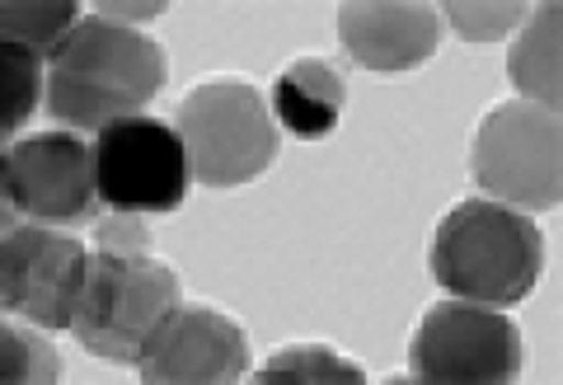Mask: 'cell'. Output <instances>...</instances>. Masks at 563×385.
<instances>
[{
    "instance_id": "1",
    "label": "cell",
    "mask_w": 563,
    "mask_h": 385,
    "mask_svg": "<svg viewBox=\"0 0 563 385\" xmlns=\"http://www.w3.org/2000/svg\"><path fill=\"white\" fill-rule=\"evenodd\" d=\"M165 80V57L155 38L128 24L90 14L66 33L47 66V109L66 128L99 132L118 118H136Z\"/></svg>"
},
{
    "instance_id": "2",
    "label": "cell",
    "mask_w": 563,
    "mask_h": 385,
    "mask_svg": "<svg viewBox=\"0 0 563 385\" xmlns=\"http://www.w3.org/2000/svg\"><path fill=\"white\" fill-rule=\"evenodd\" d=\"M432 277L470 306H517L540 277V231L503 202H461L432 235Z\"/></svg>"
},
{
    "instance_id": "3",
    "label": "cell",
    "mask_w": 563,
    "mask_h": 385,
    "mask_svg": "<svg viewBox=\"0 0 563 385\" xmlns=\"http://www.w3.org/2000/svg\"><path fill=\"white\" fill-rule=\"evenodd\" d=\"M179 310V273L151 254L95 250L76 310V339L103 362H136L146 339Z\"/></svg>"
},
{
    "instance_id": "4",
    "label": "cell",
    "mask_w": 563,
    "mask_h": 385,
    "mask_svg": "<svg viewBox=\"0 0 563 385\" xmlns=\"http://www.w3.org/2000/svg\"><path fill=\"white\" fill-rule=\"evenodd\" d=\"M188 174L202 188H240L258 179L277 155V128L254 85L207 80L179 103Z\"/></svg>"
},
{
    "instance_id": "5",
    "label": "cell",
    "mask_w": 563,
    "mask_h": 385,
    "mask_svg": "<svg viewBox=\"0 0 563 385\" xmlns=\"http://www.w3.org/2000/svg\"><path fill=\"white\" fill-rule=\"evenodd\" d=\"M474 179L503 207H559L563 198V132L559 113L540 103H498L474 136Z\"/></svg>"
},
{
    "instance_id": "6",
    "label": "cell",
    "mask_w": 563,
    "mask_h": 385,
    "mask_svg": "<svg viewBox=\"0 0 563 385\" xmlns=\"http://www.w3.org/2000/svg\"><path fill=\"white\" fill-rule=\"evenodd\" d=\"M409 372L432 385H498L521 376V329L503 310L442 301L422 315Z\"/></svg>"
},
{
    "instance_id": "7",
    "label": "cell",
    "mask_w": 563,
    "mask_h": 385,
    "mask_svg": "<svg viewBox=\"0 0 563 385\" xmlns=\"http://www.w3.org/2000/svg\"><path fill=\"white\" fill-rule=\"evenodd\" d=\"M95 188L113 212H174L188 188L184 136L155 118H118L95 132Z\"/></svg>"
},
{
    "instance_id": "8",
    "label": "cell",
    "mask_w": 563,
    "mask_h": 385,
    "mask_svg": "<svg viewBox=\"0 0 563 385\" xmlns=\"http://www.w3.org/2000/svg\"><path fill=\"white\" fill-rule=\"evenodd\" d=\"M5 202L29 226L70 231L95 221L99 188H95V155L66 132L24 136L5 151Z\"/></svg>"
},
{
    "instance_id": "9",
    "label": "cell",
    "mask_w": 563,
    "mask_h": 385,
    "mask_svg": "<svg viewBox=\"0 0 563 385\" xmlns=\"http://www.w3.org/2000/svg\"><path fill=\"white\" fill-rule=\"evenodd\" d=\"M90 283V254L80 240L47 226H20L0 244V296L5 310L43 329H70Z\"/></svg>"
},
{
    "instance_id": "10",
    "label": "cell",
    "mask_w": 563,
    "mask_h": 385,
    "mask_svg": "<svg viewBox=\"0 0 563 385\" xmlns=\"http://www.w3.org/2000/svg\"><path fill=\"white\" fill-rule=\"evenodd\" d=\"M250 362V339L235 320L207 310L179 306L169 320L146 339L136 358L141 381L155 385H202V381H235Z\"/></svg>"
},
{
    "instance_id": "11",
    "label": "cell",
    "mask_w": 563,
    "mask_h": 385,
    "mask_svg": "<svg viewBox=\"0 0 563 385\" xmlns=\"http://www.w3.org/2000/svg\"><path fill=\"white\" fill-rule=\"evenodd\" d=\"M347 57L366 72H409L437 52V14L428 6H385L357 0L339 10Z\"/></svg>"
},
{
    "instance_id": "12",
    "label": "cell",
    "mask_w": 563,
    "mask_h": 385,
    "mask_svg": "<svg viewBox=\"0 0 563 385\" xmlns=\"http://www.w3.org/2000/svg\"><path fill=\"white\" fill-rule=\"evenodd\" d=\"M273 103H277L282 128L314 142V136H329L343 113V80L329 62H314V57L291 62L287 72L277 76Z\"/></svg>"
},
{
    "instance_id": "13",
    "label": "cell",
    "mask_w": 563,
    "mask_h": 385,
    "mask_svg": "<svg viewBox=\"0 0 563 385\" xmlns=\"http://www.w3.org/2000/svg\"><path fill=\"white\" fill-rule=\"evenodd\" d=\"M559 24H563V10L559 6H544L536 10V20L526 24V33L517 38L512 57H507V72H512V85L536 99L540 109L559 113Z\"/></svg>"
},
{
    "instance_id": "14",
    "label": "cell",
    "mask_w": 563,
    "mask_h": 385,
    "mask_svg": "<svg viewBox=\"0 0 563 385\" xmlns=\"http://www.w3.org/2000/svg\"><path fill=\"white\" fill-rule=\"evenodd\" d=\"M80 24V10L70 6V0H33V6H24V0H10L5 10H0V29H5V43H20L24 52H33V57H52L66 33Z\"/></svg>"
},
{
    "instance_id": "15",
    "label": "cell",
    "mask_w": 563,
    "mask_h": 385,
    "mask_svg": "<svg viewBox=\"0 0 563 385\" xmlns=\"http://www.w3.org/2000/svg\"><path fill=\"white\" fill-rule=\"evenodd\" d=\"M258 385H310V381H329V385H357L362 381V366L357 362H343L339 353L329 348H291V353H277L258 366Z\"/></svg>"
},
{
    "instance_id": "16",
    "label": "cell",
    "mask_w": 563,
    "mask_h": 385,
    "mask_svg": "<svg viewBox=\"0 0 563 385\" xmlns=\"http://www.w3.org/2000/svg\"><path fill=\"white\" fill-rule=\"evenodd\" d=\"M0 76H5V95H0V132L14 136V128L33 113L38 103V57L24 52L20 43H0Z\"/></svg>"
},
{
    "instance_id": "17",
    "label": "cell",
    "mask_w": 563,
    "mask_h": 385,
    "mask_svg": "<svg viewBox=\"0 0 563 385\" xmlns=\"http://www.w3.org/2000/svg\"><path fill=\"white\" fill-rule=\"evenodd\" d=\"M0 381L20 385V381H57L62 376V358L43 334H29L20 324H5L0 329Z\"/></svg>"
},
{
    "instance_id": "18",
    "label": "cell",
    "mask_w": 563,
    "mask_h": 385,
    "mask_svg": "<svg viewBox=\"0 0 563 385\" xmlns=\"http://www.w3.org/2000/svg\"><path fill=\"white\" fill-rule=\"evenodd\" d=\"M521 14H526V6H517V0H488V6H465V0H451V6H446L451 29L461 33V38H470V43H498L503 33L521 20Z\"/></svg>"
},
{
    "instance_id": "19",
    "label": "cell",
    "mask_w": 563,
    "mask_h": 385,
    "mask_svg": "<svg viewBox=\"0 0 563 385\" xmlns=\"http://www.w3.org/2000/svg\"><path fill=\"white\" fill-rule=\"evenodd\" d=\"M95 240H99V250H113V254H151V231L132 212L103 217L95 226Z\"/></svg>"
},
{
    "instance_id": "20",
    "label": "cell",
    "mask_w": 563,
    "mask_h": 385,
    "mask_svg": "<svg viewBox=\"0 0 563 385\" xmlns=\"http://www.w3.org/2000/svg\"><path fill=\"white\" fill-rule=\"evenodd\" d=\"M151 14H161V0H146V6H103V20H151Z\"/></svg>"
}]
</instances>
